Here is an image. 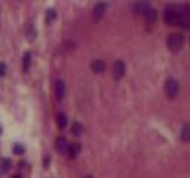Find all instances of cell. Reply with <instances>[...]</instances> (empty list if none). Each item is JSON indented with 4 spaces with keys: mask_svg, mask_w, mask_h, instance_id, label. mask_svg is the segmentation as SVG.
Instances as JSON below:
<instances>
[{
    "mask_svg": "<svg viewBox=\"0 0 190 178\" xmlns=\"http://www.w3.org/2000/svg\"><path fill=\"white\" fill-rule=\"evenodd\" d=\"M163 19L168 25H180L184 30L190 28V6L187 3L169 5L165 8Z\"/></svg>",
    "mask_w": 190,
    "mask_h": 178,
    "instance_id": "6da1fadb",
    "label": "cell"
},
{
    "mask_svg": "<svg viewBox=\"0 0 190 178\" xmlns=\"http://www.w3.org/2000/svg\"><path fill=\"white\" fill-rule=\"evenodd\" d=\"M183 45H184V36L180 34V33H172V34L168 37V48L169 51L174 53L180 52L183 49Z\"/></svg>",
    "mask_w": 190,
    "mask_h": 178,
    "instance_id": "7a4b0ae2",
    "label": "cell"
},
{
    "mask_svg": "<svg viewBox=\"0 0 190 178\" xmlns=\"http://www.w3.org/2000/svg\"><path fill=\"white\" fill-rule=\"evenodd\" d=\"M163 91H165V95L168 98H175L178 95V92H180V83H178V80L168 79L165 82V85H163Z\"/></svg>",
    "mask_w": 190,
    "mask_h": 178,
    "instance_id": "3957f363",
    "label": "cell"
},
{
    "mask_svg": "<svg viewBox=\"0 0 190 178\" xmlns=\"http://www.w3.org/2000/svg\"><path fill=\"white\" fill-rule=\"evenodd\" d=\"M105 11H107V3H105V2H98V3L94 6V9H92V18H94L95 21H100V19L104 17Z\"/></svg>",
    "mask_w": 190,
    "mask_h": 178,
    "instance_id": "277c9868",
    "label": "cell"
},
{
    "mask_svg": "<svg viewBox=\"0 0 190 178\" xmlns=\"http://www.w3.org/2000/svg\"><path fill=\"white\" fill-rule=\"evenodd\" d=\"M125 71H126V67H125V62L123 61H116L113 64V77L114 80H121L122 77L125 76Z\"/></svg>",
    "mask_w": 190,
    "mask_h": 178,
    "instance_id": "5b68a950",
    "label": "cell"
},
{
    "mask_svg": "<svg viewBox=\"0 0 190 178\" xmlns=\"http://www.w3.org/2000/svg\"><path fill=\"white\" fill-rule=\"evenodd\" d=\"M150 8H152V6H150V3H149L147 0H140V2L135 3V6H134V12H135L137 15H146Z\"/></svg>",
    "mask_w": 190,
    "mask_h": 178,
    "instance_id": "8992f818",
    "label": "cell"
},
{
    "mask_svg": "<svg viewBox=\"0 0 190 178\" xmlns=\"http://www.w3.org/2000/svg\"><path fill=\"white\" fill-rule=\"evenodd\" d=\"M80 150H82V147H80V144H79V142H71V144H69V147H67L69 157H70V159L77 157V154L80 153Z\"/></svg>",
    "mask_w": 190,
    "mask_h": 178,
    "instance_id": "52a82bcc",
    "label": "cell"
},
{
    "mask_svg": "<svg viewBox=\"0 0 190 178\" xmlns=\"http://www.w3.org/2000/svg\"><path fill=\"white\" fill-rule=\"evenodd\" d=\"M55 95H56V100H63L64 95H66V83L63 80H56L55 83Z\"/></svg>",
    "mask_w": 190,
    "mask_h": 178,
    "instance_id": "ba28073f",
    "label": "cell"
},
{
    "mask_svg": "<svg viewBox=\"0 0 190 178\" xmlns=\"http://www.w3.org/2000/svg\"><path fill=\"white\" fill-rule=\"evenodd\" d=\"M67 147H69V142L64 137H58L56 141H55V148L60 151V153H67Z\"/></svg>",
    "mask_w": 190,
    "mask_h": 178,
    "instance_id": "9c48e42d",
    "label": "cell"
},
{
    "mask_svg": "<svg viewBox=\"0 0 190 178\" xmlns=\"http://www.w3.org/2000/svg\"><path fill=\"white\" fill-rule=\"evenodd\" d=\"M104 68H105V64H104V61H101V59H95V61L91 62V70L94 71V73H97V74L103 73Z\"/></svg>",
    "mask_w": 190,
    "mask_h": 178,
    "instance_id": "30bf717a",
    "label": "cell"
},
{
    "mask_svg": "<svg viewBox=\"0 0 190 178\" xmlns=\"http://www.w3.org/2000/svg\"><path fill=\"white\" fill-rule=\"evenodd\" d=\"M30 64H31V53L25 52L22 56V70H24V73L30 70Z\"/></svg>",
    "mask_w": 190,
    "mask_h": 178,
    "instance_id": "8fae6325",
    "label": "cell"
},
{
    "mask_svg": "<svg viewBox=\"0 0 190 178\" xmlns=\"http://www.w3.org/2000/svg\"><path fill=\"white\" fill-rule=\"evenodd\" d=\"M71 134L74 137H80L83 134V125L79 123V122H74V123L71 125Z\"/></svg>",
    "mask_w": 190,
    "mask_h": 178,
    "instance_id": "7c38bea8",
    "label": "cell"
},
{
    "mask_svg": "<svg viewBox=\"0 0 190 178\" xmlns=\"http://www.w3.org/2000/svg\"><path fill=\"white\" fill-rule=\"evenodd\" d=\"M11 166H12L11 159H3L2 160V163H0V175H5V174L11 169Z\"/></svg>",
    "mask_w": 190,
    "mask_h": 178,
    "instance_id": "4fadbf2b",
    "label": "cell"
},
{
    "mask_svg": "<svg viewBox=\"0 0 190 178\" xmlns=\"http://www.w3.org/2000/svg\"><path fill=\"white\" fill-rule=\"evenodd\" d=\"M181 140L184 142H187L190 140V125L186 123L183 126V131H181Z\"/></svg>",
    "mask_w": 190,
    "mask_h": 178,
    "instance_id": "5bb4252c",
    "label": "cell"
},
{
    "mask_svg": "<svg viewBox=\"0 0 190 178\" xmlns=\"http://www.w3.org/2000/svg\"><path fill=\"white\" fill-rule=\"evenodd\" d=\"M144 17L147 18V21H149L150 24H153V22H156V19H157V12H156L153 8H150V9H149V12H147Z\"/></svg>",
    "mask_w": 190,
    "mask_h": 178,
    "instance_id": "9a60e30c",
    "label": "cell"
},
{
    "mask_svg": "<svg viewBox=\"0 0 190 178\" xmlns=\"http://www.w3.org/2000/svg\"><path fill=\"white\" fill-rule=\"evenodd\" d=\"M67 116L64 114V113H60L58 116H56V123H58V126L60 128H66L67 126Z\"/></svg>",
    "mask_w": 190,
    "mask_h": 178,
    "instance_id": "2e32d148",
    "label": "cell"
},
{
    "mask_svg": "<svg viewBox=\"0 0 190 178\" xmlns=\"http://www.w3.org/2000/svg\"><path fill=\"white\" fill-rule=\"evenodd\" d=\"M12 150H14V153H15V154H24V151H25L24 145H21V144H15Z\"/></svg>",
    "mask_w": 190,
    "mask_h": 178,
    "instance_id": "e0dca14e",
    "label": "cell"
},
{
    "mask_svg": "<svg viewBox=\"0 0 190 178\" xmlns=\"http://www.w3.org/2000/svg\"><path fill=\"white\" fill-rule=\"evenodd\" d=\"M53 18H55V11L49 9V11H48V14H46V21H48V22H51Z\"/></svg>",
    "mask_w": 190,
    "mask_h": 178,
    "instance_id": "ac0fdd59",
    "label": "cell"
},
{
    "mask_svg": "<svg viewBox=\"0 0 190 178\" xmlns=\"http://www.w3.org/2000/svg\"><path fill=\"white\" fill-rule=\"evenodd\" d=\"M5 70H6V65H5V64H0V76L5 74Z\"/></svg>",
    "mask_w": 190,
    "mask_h": 178,
    "instance_id": "d6986e66",
    "label": "cell"
},
{
    "mask_svg": "<svg viewBox=\"0 0 190 178\" xmlns=\"http://www.w3.org/2000/svg\"><path fill=\"white\" fill-rule=\"evenodd\" d=\"M0 132H2V128H0Z\"/></svg>",
    "mask_w": 190,
    "mask_h": 178,
    "instance_id": "ffe728a7",
    "label": "cell"
},
{
    "mask_svg": "<svg viewBox=\"0 0 190 178\" xmlns=\"http://www.w3.org/2000/svg\"><path fill=\"white\" fill-rule=\"evenodd\" d=\"M88 178H91V177H88Z\"/></svg>",
    "mask_w": 190,
    "mask_h": 178,
    "instance_id": "44dd1931",
    "label": "cell"
}]
</instances>
